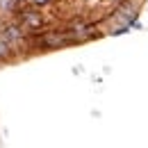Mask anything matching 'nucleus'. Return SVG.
<instances>
[{"label":"nucleus","instance_id":"4","mask_svg":"<svg viewBox=\"0 0 148 148\" xmlns=\"http://www.w3.org/2000/svg\"><path fill=\"white\" fill-rule=\"evenodd\" d=\"M32 2H34V5H46L48 0H32Z\"/></svg>","mask_w":148,"mask_h":148},{"label":"nucleus","instance_id":"3","mask_svg":"<svg viewBox=\"0 0 148 148\" xmlns=\"http://www.w3.org/2000/svg\"><path fill=\"white\" fill-rule=\"evenodd\" d=\"M7 55H9V41L0 39V59H5Z\"/></svg>","mask_w":148,"mask_h":148},{"label":"nucleus","instance_id":"2","mask_svg":"<svg viewBox=\"0 0 148 148\" xmlns=\"http://www.w3.org/2000/svg\"><path fill=\"white\" fill-rule=\"evenodd\" d=\"M2 39H5V41H18L21 39V30L16 27V25H9V27L2 32Z\"/></svg>","mask_w":148,"mask_h":148},{"label":"nucleus","instance_id":"1","mask_svg":"<svg viewBox=\"0 0 148 148\" xmlns=\"http://www.w3.org/2000/svg\"><path fill=\"white\" fill-rule=\"evenodd\" d=\"M23 25H27V27H39V25H41V16H39L37 12H27V14H23Z\"/></svg>","mask_w":148,"mask_h":148}]
</instances>
